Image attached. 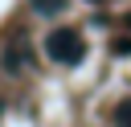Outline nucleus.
<instances>
[{"instance_id": "1", "label": "nucleus", "mask_w": 131, "mask_h": 127, "mask_svg": "<svg viewBox=\"0 0 131 127\" xmlns=\"http://www.w3.org/2000/svg\"><path fill=\"white\" fill-rule=\"evenodd\" d=\"M45 53H49V61H61V66L82 61V53H86L82 33H78V29H53V33L45 37Z\"/></svg>"}, {"instance_id": "2", "label": "nucleus", "mask_w": 131, "mask_h": 127, "mask_svg": "<svg viewBox=\"0 0 131 127\" xmlns=\"http://www.w3.org/2000/svg\"><path fill=\"white\" fill-rule=\"evenodd\" d=\"M115 127H131V98H123L115 107Z\"/></svg>"}, {"instance_id": "3", "label": "nucleus", "mask_w": 131, "mask_h": 127, "mask_svg": "<svg viewBox=\"0 0 131 127\" xmlns=\"http://www.w3.org/2000/svg\"><path fill=\"white\" fill-rule=\"evenodd\" d=\"M61 4H66V0H33V8H37V12H57Z\"/></svg>"}]
</instances>
